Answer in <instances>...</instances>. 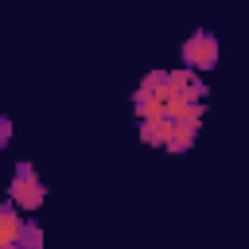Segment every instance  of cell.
<instances>
[{
    "instance_id": "obj_1",
    "label": "cell",
    "mask_w": 249,
    "mask_h": 249,
    "mask_svg": "<svg viewBox=\"0 0 249 249\" xmlns=\"http://www.w3.org/2000/svg\"><path fill=\"white\" fill-rule=\"evenodd\" d=\"M43 198H47V187H43V179H39V171L23 160V163H16V171H12V183H8V202L16 206V210H27V214H35L39 206H43Z\"/></svg>"
},
{
    "instance_id": "obj_2",
    "label": "cell",
    "mask_w": 249,
    "mask_h": 249,
    "mask_svg": "<svg viewBox=\"0 0 249 249\" xmlns=\"http://www.w3.org/2000/svg\"><path fill=\"white\" fill-rule=\"evenodd\" d=\"M179 58H183V70L202 74V70L218 66V39H214L210 31H195V35H187V39H183Z\"/></svg>"
},
{
    "instance_id": "obj_3",
    "label": "cell",
    "mask_w": 249,
    "mask_h": 249,
    "mask_svg": "<svg viewBox=\"0 0 249 249\" xmlns=\"http://www.w3.org/2000/svg\"><path fill=\"white\" fill-rule=\"evenodd\" d=\"M163 93H167V70L144 74V82H140L136 93H132L136 117H140V121H144V117H163Z\"/></svg>"
},
{
    "instance_id": "obj_4",
    "label": "cell",
    "mask_w": 249,
    "mask_h": 249,
    "mask_svg": "<svg viewBox=\"0 0 249 249\" xmlns=\"http://www.w3.org/2000/svg\"><path fill=\"white\" fill-rule=\"evenodd\" d=\"M23 214L12 202H0V249H19V233H23Z\"/></svg>"
},
{
    "instance_id": "obj_5",
    "label": "cell",
    "mask_w": 249,
    "mask_h": 249,
    "mask_svg": "<svg viewBox=\"0 0 249 249\" xmlns=\"http://www.w3.org/2000/svg\"><path fill=\"white\" fill-rule=\"evenodd\" d=\"M195 136H198V124H191V121H171L163 148H167V152H187V148L195 144Z\"/></svg>"
},
{
    "instance_id": "obj_6",
    "label": "cell",
    "mask_w": 249,
    "mask_h": 249,
    "mask_svg": "<svg viewBox=\"0 0 249 249\" xmlns=\"http://www.w3.org/2000/svg\"><path fill=\"white\" fill-rule=\"evenodd\" d=\"M167 128H171V117H144V121H140V140H144L148 148H163Z\"/></svg>"
},
{
    "instance_id": "obj_7",
    "label": "cell",
    "mask_w": 249,
    "mask_h": 249,
    "mask_svg": "<svg viewBox=\"0 0 249 249\" xmlns=\"http://www.w3.org/2000/svg\"><path fill=\"white\" fill-rule=\"evenodd\" d=\"M19 249H43V230H39V222H23V233H19Z\"/></svg>"
},
{
    "instance_id": "obj_8",
    "label": "cell",
    "mask_w": 249,
    "mask_h": 249,
    "mask_svg": "<svg viewBox=\"0 0 249 249\" xmlns=\"http://www.w3.org/2000/svg\"><path fill=\"white\" fill-rule=\"evenodd\" d=\"M8 140H12V121H8V117H0V152L8 148Z\"/></svg>"
}]
</instances>
